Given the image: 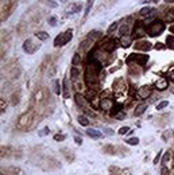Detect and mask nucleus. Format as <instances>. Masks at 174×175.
Returning a JSON list of instances; mask_svg holds the SVG:
<instances>
[{
  "label": "nucleus",
  "instance_id": "nucleus-1",
  "mask_svg": "<svg viewBox=\"0 0 174 175\" xmlns=\"http://www.w3.org/2000/svg\"><path fill=\"white\" fill-rule=\"evenodd\" d=\"M32 121H34V111L30 109L28 112L23 113V115L19 117L16 128L18 130H27V128H30V127L32 125Z\"/></svg>",
  "mask_w": 174,
  "mask_h": 175
},
{
  "label": "nucleus",
  "instance_id": "nucleus-2",
  "mask_svg": "<svg viewBox=\"0 0 174 175\" xmlns=\"http://www.w3.org/2000/svg\"><path fill=\"white\" fill-rule=\"evenodd\" d=\"M163 30H165V23L163 22L162 20H155L149 26V28H147V34H149L150 36H158V35H161L162 32H163Z\"/></svg>",
  "mask_w": 174,
  "mask_h": 175
},
{
  "label": "nucleus",
  "instance_id": "nucleus-3",
  "mask_svg": "<svg viewBox=\"0 0 174 175\" xmlns=\"http://www.w3.org/2000/svg\"><path fill=\"white\" fill-rule=\"evenodd\" d=\"M72 30H68V31L62 32V34H59L56 39H54V46L56 47H61V46H65L69 41H72L73 38V34H72Z\"/></svg>",
  "mask_w": 174,
  "mask_h": 175
},
{
  "label": "nucleus",
  "instance_id": "nucleus-4",
  "mask_svg": "<svg viewBox=\"0 0 174 175\" xmlns=\"http://www.w3.org/2000/svg\"><path fill=\"white\" fill-rule=\"evenodd\" d=\"M39 47H41V45L37 43L35 41H32V39H27V41L23 43V50H25L27 54H34L37 50H39Z\"/></svg>",
  "mask_w": 174,
  "mask_h": 175
},
{
  "label": "nucleus",
  "instance_id": "nucleus-5",
  "mask_svg": "<svg viewBox=\"0 0 174 175\" xmlns=\"http://www.w3.org/2000/svg\"><path fill=\"white\" fill-rule=\"evenodd\" d=\"M15 7H16V1H15V0H11V1H8V3L4 4L3 10H1V12H3V15H1V20L7 19V18L12 14V11H14Z\"/></svg>",
  "mask_w": 174,
  "mask_h": 175
},
{
  "label": "nucleus",
  "instance_id": "nucleus-6",
  "mask_svg": "<svg viewBox=\"0 0 174 175\" xmlns=\"http://www.w3.org/2000/svg\"><path fill=\"white\" fill-rule=\"evenodd\" d=\"M135 62L138 63L139 66H142V65H144V63L149 61V55H139V54H131V55L127 58V63H131V62Z\"/></svg>",
  "mask_w": 174,
  "mask_h": 175
},
{
  "label": "nucleus",
  "instance_id": "nucleus-7",
  "mask_svg": "<svg viewBox=\"0 0 174 175\" xmlns=\"http://www.w3.org/2000/svg\"><path fill=\"white\" fill-rule=\"evenodd\" d=\"M151 96V88L150 86H140L138 90V97L139 98H147Z\"/></svg>",
  "mask_w": 174,
  "mask_h": 175
},
{
  "label": "nucleus",
  "instance_id": "nucleus-8",
  "mask_svg": "<svg viewBox=\"0 0 174 175\" xmlns=\"http://www.w3.org/2000/svg\"><path fill=\"white\" fill-rule=\"evenodd\" d=\"M87 98H84L80 94V93H77L76 94V102L78 105H80L81 108L84 109V111H88V112H91V109H89V106H88V104H87V101H85Z\"/></svg>",
  "mask_w": 174,
  "mask_h": 175
},
{
  "label": "nucleus",
  "instance_id": "nucleus-9",
  "mask_svg": "<svg viewBox=\"0 0 174 175\" xmlns=\"http://www.w3.org/2000/svg\"><path fill=\"white\" fill-rule=\"evenodd\" d=\"M134 47H135L136 50H142V51H149L153 46H151V43L147 42V41H142V42H138L134 45Z\"/></svg>",
  "mask_w": 174,
  "mask_h": 175
},
{
  "label": "nucleus",
  "instance_id": "nucleus-10",
  "mask_svg": "<svg viewBox=\"0 0 174 175\" xmlns=\"http://www.w3.org/2000/svg\"><path fill=\"white\" fill-rule=\"evenodd\" d=\"M99 106H100L103 111H109V109H112V106H113V101H112L111 98H103L100 101V104H99Z\"/></svg>",
  "mask_w": 174,
  "mask_h": 175
},
{
  "label": "nucleus",
  "instance_id": "nucleus-11",
  "mask_svg": "<svg viewBox=\"0 0 174 175\" xmlns=\"http://www.w3.org/2000/svg\"><path fill=\"white\" fill-rule=\"evenodd\" d=\"M80 11H81L80 4L72 3V4H69V7L66 8V14L68 15H74V14H77V12H80Z\"/></svg>",
  "mask_w": 174,
  "mask_h": 175
},
{
  "label": "nucleus",
  "instance_id": "nucleus-12",
  "mask_svg": "<svg viewBox=\"0 0 174 175\" xmlns=\"http://www.w3.org/2000/svg\"><path fill=\"white\" fill-rule=\"evenodd\" d=\"M155 14H157L155 8H151V7H144L140 11V15H142L143 18H153Z\"/></svg>",
  "mask_w": 174,
  "mask_h": 175
},
{
  "label": "nucleus",
  "instance_id": "nucleus-13",
  "mask_svg": "<svg viewBox=\"0 0 174 175\" xmlns=\"http://www.w3.org/2000/svg\"><path fill=\"white\" fill-rule=\"evenodd\" d=\"M143 35H144V27H143L140 23H138V24L135 26V28H134L132 36L135 39H138V38H140V36H143Z\"/></svg>",
  "mask_w": 174,
  "mask_h": 175
},
{
  "label": "nucleus",
  "instance_id": "nucleus-14",
  "mask_svg": "<svg viewBox=\"0 0 174 175\" xmlns=\"http://www.w3.org/2000/svg\"><path fill=\"white\" fill-rule=\"evenodd\" d=\"M87 135L89 137H92V139H100V137L103 136L101 131H97V130H94V128H89V130H87Z\"/></svg>",
  "mask_w": 174,
  "mask_h": 175
},
{
  "label": "nucleus",
  "instance_id": "nucleus-15",
  "mask_svg": "<svg viewBox=\"0 0 174 175\" xmlns=\"http://www.w3.org/2000/svg\"><path fill=\"white\" fill-rule=\"evenodd\" d=\"M155 88H157L158 90H163L167 88V80L165 77H161L158 81H155Z\"/></svg>",
  "mask_w": 174,
  "mask_h": 175
},
{
  "label": "nucleus",
  "instance_id": "nucleus-16",
  "mask_svg": "<svg viewBox=\"0 0 174 175\" xmlns=\"http://www.w3.org/2000/svg\"><path fill=\"white\" fill-rule=\"evenodd\" d=\"M146 109H147V104H146V102H143V104H139L138 106H136L135 111H134V116H135V117H138V116L143 115V113L146 112Z\"/></svg>",
  "mask_w": 174,
  "mask_h": 175
},
{
  "label": "nucleus",
  "instance_id": "nucleus-17",
  "mask_svg": "<svg viewBox=\"0 0 174 175\" xmlns=\"http://www.w3.org/2000/svg\"><path fill=\"white\" fill-rule=\"evenodd\" d=\"M120 34H122V36H127L130 34V26L127 23H123V26L120 27Z\"/></svg>",
  "mask_w": 174,
  "mask_h": 175
},
{
  "label": "nucleus",
  "instance_id": "nucleus-18",
  "mask_svg": "<svg viewBox=\"0 0 174 175\" xmlns=\"http://www.w3.org/2000/svg\"><path fill=\"white\" fill-rule=\"evenodd\" d=\"M130 45H131V36H122V46L123 47H130Z\"/></svg>",
  "mask_w": 174,
  "mask_h": 175
},
{
  "label": "nucleus",
  "instance_id": "nucleus-19",
  "mask_svg": "<svg viewBox=\"0 0 174 175\" xmlns=\"http://www.w3.org/2000/svg\"><path fill=\"white\" fill-rule=\"evenodd\" d=\"M37 38L39 39V41H47L49 39V34L47 32H45V31H39V32H37Z\"/></svg>",
  "mask_w": 174,
  "mask_h": 175
},
{
  "label": "nucleus",
  "instance_id": "nucleus-20",
  "mask_svg": "<svg viewBox=\"0 0 174 175\" xmlns=\"http://www.w3.org/2000/svg\"><path fill=\"white\" fill-rule=\"evenodd\" d=\"M166 46L169 47V49L174 50V36L173 35H169L166 38Z\"/></svg>",
  "mask_w": 174,
  "mask_h": 175
},
{
  "label": "nucleus",
  "instance_id": "nucleus-21",
  "mask_svg": "<svg viewBox=\"0 0 174 175\" xmlns=\"http://www.w3.org/2000/svg\"><path fill=\"white\" fill-rule=\"evenodd\" d=\"M20 94H19V92H16V93H14V94L11 96V104L12 105H18L19 104V100H20Z\"/></svg>",
  "mask_w": 174,
  "mask_h": 175
},
{
  "label": "nucleus",
  "instance_id": "nucleus-22",
  "mask_svg": "<svg viewBox=\"0 0 174 175\" xmlns=\"http://www.w3.org/2000/svg\"><path fill=\"white\" fill-rule=\"evenodd\" d=\"M78 123H80L82 127H88V125H89V120H88L85 116H82V115L78 116Z\"/></svg>",
  "mask_w": 174,
  "mask_h": 175
},
{
  "label": "nucleus",
  "instance_id": "nucleus-23",
  "mask_svg": "<svg viewBox=\"0 0 174 175\" xmlns=\"http://www.w3.org/2000/svg\"><path fill=\"white\" fill-rule=\"evenodd\" d=\"M63 97H69V86H68V80H63Z\"/></svg>",
  "mask_w": 174,
  "mask_h": 175
},
{
  "label": "nucleus",
  "instance_id": "nucleus-24",
  "mask_svg": "<svg viewBox=\"0 0 174 175\" xmlns=\"http://www.w3.org/2000/svg\"><path fill=\"white\" fill-rule=\"evenodd\" d=\"M62 152H63V155L66 156V159H68V160H70V162H72V160H73V159H74L73 154H70V151H69V150H65V148H63V150H62Z\"/></svg>",
  "mask_w": 174,
  "mask_h": 175
},
{
  "label": "nucleus",
  "instance_id": "nucleus-25",
  "mask_svg": "<svg viewBox=\"0 0 174 175\" xmlns=\"http://www.w3.org/2000/svg\"><path fill=\"white\" fill-rule=\"evenodd\" d=\"M80 62H81V55L78 54V52H77V54H74L73 60H72V63H73L74 66H76V65H78Z\"/></svg>",
  "mask_w": 174,
  "mask_h": 175
},
{
  "label": "nucleus",
  "instance_id": "nucleus-26",
  "mask_svg": "<svg viewBox=\"0 0 174 175\" xmlns=\"http://www.w3.org/2000/svg\"><path fill=\"white\" fill-rule=\"evenodd\" d=\"M127 144H130V146H136V144H139V139H138V137H130V139L127 140Z\"/></svg>",
  "mask_w": 174,
  "mask_h": 175
},
{
  "label": "nucleus",
  "instance_id": "nucleus-27",
  "mask_svg": "<svg viewBox=\"0 0 174 175\" xmlns=\"http://www.w3.org/2000/svg\"><path fill=\"white\" fill-rule=\"evenodd\" d=\"M167 105H169V102H167V101H162V102H159V104L157 105V108H155V109H157V111H162V109L166 108Z\"/></svg>",
  "mask_w": 174,
  "mask_h": 175
},
{
  "label": "nucleus",
  "instance_id": "nucleus-28",
  "mask_svg": "<svg viewBox=\"0 0 174 175\" xmlns=\"http://www.w3.org/2000/svg\"><path fill=\"white\" fill-rule=\"evenodd\" d=\"M174 20V11L166 12V22H173Z\"/></svg>",
  "mask_w": 174,
  "mask_h": 175
},
{
  "label": "nucleus",
  "instance_id": "nucleus-29",
  "mask_svg": "<svg viewBox=\"0 0 174 175\" xmlns=\"http://www.w3.org/2000/svg\"><path fill=\"white\" fill-rule=\"evenodd\" d=\"M45 3L47 4L49 7H51V8H56L57 6H58V3H56V0H46Z\"/></svg>",
  "mask_w": 174,
  "mask_h": 175
},
{
  "label": "nucleus",
  "instance_id": "nucleus-30",
  "mask_svg": "<svg viewBox=\"0 0 174 175\" xmlns=\"http://www.w3.org/2000/svg\"><path fill=\"white\" fill-rule=\"evenodd\" d=\"M54 92H56L57 94H59V93H61V86H59L58 81H54Z\"/></svg>",
  "mask_w": 174,
  "mask_h": 175
},
{
  "label": "nucleus",
  "instance_id": "nucleus-31",
  "mask_svg": "<svg viewBox=\"0 0 174 175\" xmlns=\"http://www.w3.org/2000/svg\"><path fill=\"white\" fill-rule=\"evenodd\" d=\"M94 0H88V4H87V10H85V16H87L88 14H89V11H91V7L92 4H93Z\"/></svg>",
  "mask_w": 174,
  "mask_h": 175
},
{
  "label": "nucleus",
  "instance_id": "nucleus-32",
  "mask_svg": "<svg viewBox=\"0 0 174 175\" xmlns=\"http://www.w3.org/2000/svg\"><path fill=\"white\" fill-rule=\"evenodd\" d=\"M130 132V128L128 127H122L120 130H119V135H125V133Z\"/></svg>",
  "mask_w": 174,
  "mask_h": 175
},
{
  "label": "nucleus",
  "instance_id": "nucleus-33",
  "mask_svg": "<svg viewBox=\"0 0 174 175\" xmlns=\"http://www.w3.org/2000/svg\"><path fill=\"white\" fill-rule=\"evenodd\" d=\"M118 26H119V23H118V22H116V23H113V24H112L111 27L108 28V34H111V32H113V31H115L116 28H118Z\"/></svg>",
  "mask_w": 174,
  "mask_h": 175
},
{
  "label": "nucleus",
  "instance_id": "nucleus-34",
  "mask_svg": "<svg viewBox=\"0 0 174 175\" xmlns=\"http://www.w3.org/2000/svg\"><path fill=\"white\" fill-rule=\"evenodd\" d=\"M70 73H72V77H73L74 80H76V78L78 77V76H80V73H78V70H77L76 67H73V69H72V71H70Z\"/></svg>",
  "mask_w": 174,
  "mask_h": 175
},
{
  "label": "nucleus",
  "instance_id": "nucleus-35",
  "mask_svg": "<svg viewBox=\"0 0 174 175\" xmlns=\"http://www.w3.org/2000/svg\"><path fill=\"white\" fill-rule=\"evenodd\" d=\"M54 140L56 141H62V140H65V135H58L57 133L56 136H54Z\"/></svg>",
  "mask_w": 174,
  "mask_h": 175
},
{
  "label": "nucleus",
  "instance_id": "nucleus-36",
  "mask_svg": "<svg viewBox=\"0 0 174 175\" xmlns=\"http://www.w3.org/2000/svg\"><path fill=\"white\" fill-rule=\"evenodd\" d=\"M104 150L105 151H109L108 154H115V147H112V146H105Z\"/></svg>",
  "mask_w": 174,
  "mask_h": 175
},
{
  "label": "nucleus",
  "instance_id": "nucleus-37",
  "mask_svg": "<svg viewBox=\"0 0 174 175\" xmlns=\"http://www.w3.org/2000/svg\"><path fill=\"white\" fill-rule=\"evenodd\" d=\"M49 23H50L51 26H56V24H57V18H56V16L49 18Z\"/></svg>",
  "mask_w": 174,
  "mask_h": 175
},
{
  "label": "nucleus",
  "instance_id": "nucleus-38",
  "mask_svg": "<svg viewBox=\"0 0 174 175\" xmlns=\"http://www.w3.org/2000/svg\"><path fill=\"white\" fill-rule=\"evenodd\" d=\"M116 117V119H124L125 117V115L123 112H119V113H115V115H113Z\"/></svg>",
  "mask_w": 174,
  "mask_h": 175
},
{
  "label": "nucleus",
  "instance_id": "nucleus-39",
  "mask_svg": "<svg viewBox=\"0 0 174 175\" xmlns=\"http://www.w3.org/2000/svg\"><path fill=\"white\" fill-rule=\"evenodd\" d=\"M46 133H49V128H47V127H46V128H43V130H42V132H39V136H45Z\"/></svg>",
  "mask_w": 174,
  "mask_h": 175
},
{
  "label": "nucleus",
  "instance_id": "nucleus-40",
  "mask_svg": "<svg viewBox=\"0 0 174 175\" xmlns=\"http://www.w3.org/2000/svg\"><path fill=\"white\" fill-rule=\"evenodd\" d=\"M169 159H170V154H169V152H166V155L163 156V163H167V160H169Z\"/></svg>",
  "mask_w": 174,
  "mask_h": 175
},
{
  "label": "nucleus",
  "instance_id": "nucleus-41",
  "mask_svg": "<svg viewBox=\"0 0 174 175\" xmlns=\"http://www.w3.org/2000/svg\"><path fill=\"white\" fill-rule=\"evenodd\" d=\"M161 155H162V151H159V152H158L157 158H155V159H154V163H158V160H159V158H161Z\"/></svg>",
  "mask_w": 174,
  "mask_h": 175
},
{
  "label": "nucleus",
  "instance_id": "nucleus-42",
  "mask_svg": "<svg viewBox=\"0 0 174 175\" xmlns=\"http://www.w3.org/2000/svg\"><path fill=\"white\" fill-rule=\"evenodd\" d=\"M0 102H1V112H4V111H6V102H4L3 98H1V101Z\"/></svg>",
  "mask_w": 174,
  "mask_h": 175
},
{
  "label": "nucleus",
  "instance_id": "nucleus-43",
  "mask_svg": "<svg viewBox=\"0 0 174 175\" xmlns=\"http://www.w3.org/2000/svg\"><path fill=\"white\" fill-rule=\"evenodd\" d=\"M74 140H76L77 144H81V143H82V139H81V137H74Z\"/></svg>",
  "mask_w": 174,
  "mask_h": 175
},
{
  "label": "nucleus",
  "instance_id": "nucleus-44",
  "mask_svg": "<svg viewBox=\"0 0 174 175\" xmlns=\"http://www.w3.org/2000/svg\"><path fill=\"white\" fill-rule=\"evenodd\" d=\"M105 133H107V135H113V131L109 130V128H107V130H105Z\"/></svg>",
  "mask_w": 174,
  "mask_h": 175
},
{
  "label": "nucleus",
  "instance_id": "nucleus-45",
  "mask_svg": "<svg viewBox=\"0 0 174 175\" xmlns=\"http://www.w3.org/2000/svg\"><path fill=\"white\" fill-rule=\"evenodd\" d=\"M169 80H170L171 82H174V71H173V73L170 74V78H169Z\"/></svg>",
  "mask_w": 174,
  "mask_h": 175
},
{
  "label": "nucleus",
  "instance_id": "nucleus-46",
  "mask_svg": "<svg viewBox=\"0 0 174 175\" xmlns=\"http://www.w3.org/2000/svg\"><path fill=\"white\" fill-rule=\"evenodd\" d=\"M155 47H157V49H162L163 46H162V43H157V46H155Z\"/></svg>",
  "mask_w": 174,
  "mask_h": 175
},
{
  "label": "nucleus",
  "instance_id": "nucleus-47",
  "mask_svg": "<svg viewBox=\"0 0 174 175\" xmlns=\"http://www.w3.org/2000/svg\"><path fill=\"white\" fill-rule=\"evenodd\" d=\"M56 1H59V3H62V4L66 3V0H56Z\"/></svg>",
  "mask_w": 174,
  "mask_h": 175
},
{
  "label": "nucleus",
  "instance_id": "nucleus-48",
  "mask_svg": "<svg viewBox=\"0 0 174 175\" xmlns=\"http://www.w3.org/2000/svg\"><path fill=\"white\" fill-rule=\"evenodd\" d=\"M170 31H171V32H173V34H174V26H171V27H170Z\"/></svg>",
  "mask_w": 174,
  "mask_h": 175
},
{
  "label": "nucleus",
  "instance_id": "nucleus-49",
  "mask_svg": "<svg viewBox=\"0 0 174 175\" xmlns=\"http://www.w3.org/2000/svg\"><path fill=\"white\" fill-rule=\"evenodd\" d=\"M150 1H151V0H143L142 3H150Z\"/></svg>",
  "mask_w": 174,
  "mask_h": 175
},
{
  "label": "nucleus",
  "instance_id": "nucleus-50",
  "mask_svg": "<svg viewBox=\"0 0 174 175\" xmlns=\"http://www.w3.org/2000/svg\"><path fill=\"white\" fill-rule=\"evenodd\" d=\"M165 1H166V3H173L174 0H165Z\"/></svg>",
  "mask_w": 174,
  "mask_h": 175
},
{
  "label": "nucleus",
  "instance_id": "nucleus-51",
  "mask_svg": "<svg viewBox=\"0 0 174 175\" xmlns=\"http://www.w3.org/2000/svg\"><path fill=\"white\" fill-rule=\"evenodd\" d=\"M151 1H153V3H158V1H159V0H151Z\"/></svg>",
  "mask_w": 174,
  "mask_h": 175
}]
</instances>
